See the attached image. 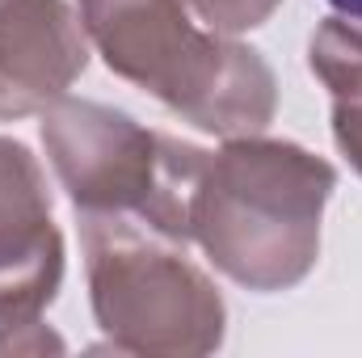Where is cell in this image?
I'll use <instances>...</instances> for the list:
<instances>
[{
  "instance_id": "6da1fadb",
  "label": "cell",
  "mask_w": 362,
  "mask_h": 358,
  "mask_svg": "<svg viewBox=\"0 0 362 358\" xmlns=\"http://www.w3.org/2000/svg\"><path fill=\"white\" fill-rule=\"evenodd\" d=\"M333 169L295 144L232 139L211 156L198 198L194 236L211 262L253 291L299 282L320 249V211Z\"/></svg>"
},
{
  "instance_id": "7a4b0ae2",
  "label": "cell",
  "mask_w": 362,
  "mask_h": 358,
  "mask_svg": "<svg viewBox=\"0 0 362 358\" xmlns=\"http://www.w3.org/2000/svg\"><path fill=\"white\" fill-rule=\"evenodd\" d=\"M85 30L110 72L156 93L215 135L262 131L274 114V76L223 34H202L181 0H81Z\"/></svg>"
},
{
  "instance_id": "3957f363",
  "label": "cell",
  "mask_w": 362,
  "mask_h": 358,
  "mask_svg": "<svg viewBox=\"0 0 362 358\" xmlns=\"http://www.w3.org/2000/svg\"><path fill=\"white\" fill-rule=\"evenodd\" d=\"M42 139L81 215L135 219L173 241L194 236L206 152L93 101H59L42 122Z\"/></svg>"
},
{
  "instance_id": "277c9868",
  "label": "cell",
  "mask_w": 362,
  "mask_h": 358,
  "mask_svg": "<svg viewBox=\"0 0 362 358\" xmlns=\"http://www.w3.org/2000/svg\"><path fill=\"white\" fill-rule=\"evenodd\" d=\"M81 236L97 321L122 350L206 354L219 346L223 304L185 262V241L110 215H81Z\"/></svg>"
},
{
  "instance_id": "5b68a950",
  "label": "cell",
  "mask_w": 362,
  "mask_h": 358,
  "mask_svg": "<svg viewBox=\"0 0 362 358\" xmlns=\"http://www.w3.org/2000/svg\"><path fill=\"white\" fill-rule=\"evenodd\" d=\"M64 245L51 224L42 173L21 144L0 139V321L34 325L55 299Z\"/></svg>"
},
{
  "instance_id": "8992f818",
  "label": "cell",
  "mask_w": 362,
  "mask_h": 358,
  "mask_svg": "<svg viewBox=\"0 0 362 358\" xmlns=\"http://www.w3.org/2000/svg\"><path fill=\"white\" fill-rule=\"evenodd\" d=\"M85 38L64 0H0V118H21L76 81Z\"/></svg>"
},
{
  "instance_id": "52a82bcc",
  "label": "cell",
  "mask_w": 362,
  "mask_h": 358,
  "mask_svg": "<svg viewBox=\"0 0 362 358\" xmlns=\"http://www.w3.org/2000/svg\"><path fill=\"white\" fill-rule=\"evenodd\" d=\"M312 68L333 89L337 144L362 173V30L350 21H325L312 38Z\"/></svg>"
},
{
  "instance_id": "ba28073f",
  "label": "cell",
  "mask_w": 362,
  "mask_h": 358,
  "mask_svg": "<svg viewBox=\"0 0 362 358\" xmlns=\"http://www.w3.org/2000/svg\"><path fill=\"white\" fill-rule=\"evenodd\" d=\"M198 8V17L215 30V34H240L262 25L274 13L278 0H189Z\"/></svg>"
},
{
  "instance_id": "9c48e42d",
  "label": "cell",
  "mask_w": 362,
  "mask_h": 358,
  "mask_svg": "<svg viewBox=\"0 0 362 358\" xmlns=\"http://www.w3.org/2000/svg\"><path fill=\"white\" fill-rule=\"evenodd\" d=\"M329 4H333L346 21H358L362 25V0H329Z\"/></svg>"
}]
</instances>
